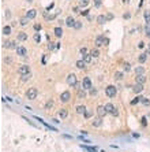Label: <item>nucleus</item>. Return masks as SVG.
Wrapping results in <instances>:
<instances>
[{
  "instance_id": "nucleus-23",
  "label": "nucleus",
  "mask_w": 150,
  "mask_h": 152,
  "mask_svg": "<svg viewBox=\"0 0 150 152\" xmlns=\"http://www.w3.org/2000/svg\"><path fill=\"white\" fill-rule=\"evenodd\" d=\"M145 74V67L143 66H138V67H135V75H142Z\"/></svg>"
},
{
  "instance_id": "nucleus-42",
  "label": "nucleus",
  "mask_w": 150,
  "mask_h": 152,
  "mask_svg": "<svg viewBox=\"0 0 150 152\" xmlns=\"http://www.w3.org/2000/svg\"><path fill=\"white\" fill-rule=\"evenodd\" d=\"M89 93L91 95V96H94V95H97V89L91 88V89H89Z\"/></svg>"
},
{
  "instance_id": "nucleus-16",
  "label": "nucleus",
  "mask_w": 150,
  "mask_h": 152,
  "mask_svg": "<svg viewBox=\"0 0 150 152\" xmlns=\"http://www.w3.org/2000/svg\"><path fill=\"white\" fill-rule=\"evenodd\" d=\"M108 21V18H106V15H102V14H101V15H98L97 17V23L98 25H104V23Z\"/></svg>"
},
{
  "instance_id": "nucleus-47",
  "label": "nucleus",
  "mask_w": 150,
  "mask_h": 152,
  "mask_svg": "<svg viewBox=\"0 0 150 152\" xmlns=\"http://www.w3.org/2000/svg\"><path fill=\"white\" fill-rule=\"evenodd\" d=\"M74 12H76V14H81L82 11H81V8H79V7H74Z\"/></svg>"
},
{
  "instance_id": "nucleus-3",
  "label": "nucleus",
  "mask_w": 150,
  "mask_h": 152,
  "mask_svg": "<svg viewBox=\"0 0 150 152\" xmlns=\"http://www.w3.org/2000/svg\"><path fill=\"white\" fill-rule=\"evenodd\" d=\"M105 110H106V112H108V114H112V115H117V110H116V108H115V106H113V104L112 103H106L105 104Z\"/></svg>"
},
{
  "instance_id": "nucleus-14",
  "label": "nucleus",
  "mask_w": 150,
  "mask_h": 152,
  "mask_svg": "<svg viewBox=\"0 0 150 152\" xmlns=\"http://www.w3.org/2000/svg\"><path fill=\"white\" fill-rule=\"evenodd\" d=\"M97 114H98V117H101V118L105 117L106 114H108V112H106V110H105V106H98L97 107Z\"/></svg>"
},
{
  "instance_id": "nucleus-38",
  "label": "nucleus",
  "mask_w": 150,
  "mask_h": 152,
  "mask_svg": "<svg viewBox=\"0 0 150 152\" xmlns=\"http://www.w3.org/2000/svg\"><path fill=\"white\" fill-rule=\"evenodd\" d=\"M139 102H141V97H135V99H132V100H131V106H134V104H138Z\"/></svg>"
},
{
  "instance_id": "nucleus-56",
  "label": "nucleus",
  "mask_w": 150,
  "mask_h": 152,
  "mask_svg": "<svg viewBox=\"0 0 150 152\" xmlns=\"http://www.w3.org/2000/svg\"><path fill=\"white\" fill-rule=\"evenodd\" d=\"M123 3H124V4H127V3H130V0H123Z\"/></svg>"
},
{
  "instance_id": "nucleus-15",
  "label": "nucleus",
  "mask_w": 150,
  "mask_h": 152,
  "mask_svg": "<svg viewBox=\"0 0 150 152\" xmlns=\"http://www.w3.org/2000/svg\"><path fill=\"white\" fill-rule=\"evenodd\" d=\"M75 66H76V69H79V70H85L86 69V62L83 59H82V60H76Z\"/></svg>"
},
{
  "instance_id": "nucleus-6",
  "label": "nucleus",
  "mask_w": 150,
  "mask_h": 152,
  "mask_svg": "<svg viewBox=\"0 0 150 152\" xmlns=\"http://www.w3.org/2000/svg\"><path fill=\"white\" fill-rule=\"evenodd\" d=\"M3 47H4V48H7V49H17L18 48L15 41H8V40L3 42Z\"/></svg>"
},
{
  "instance_id": "nucleus-27",
  "label": "nucleus",
  "mask_w": 150,
  "mask_h": 152,
  "mask_svg": "<svg viewBox=\"0 0 150 152\" xmlns=\"http://www.w3.org/2000/svg\"><path fill=\"white\" fill-rule=\"evenodd\" d=\"M90 54H91L93 58H98V56H100V51H98V48H94V49L90 51Z\"/></svg>"
},
{
  "instance_id": "nucleus-49",
  "label": "nucleus",
  "mask_w": 150,
  "mask_h": 152,
  "mask_svg": "<svg viewBox=\"0 0 150 152\" xmlns=\"http://www.w3.org/2000/svg\"><path fill=\"white\" fill-rule=\"evenodd\" d=\"M138 48H141V49H142V48H145V42H143V41H141V42H139Z\"/></svg>"
},
{
  "instance_id": "nucleus-58",
  "label": "nucleus",
  "mask_w": 150,
  "mask_h": 152,
  "mask_svg": "<svg viewBox=\"0 0 150 152\" xmlns=\"http://www.w3.org/2000/svg\"><path fill=\"white\" fill-rule=\"evenodd\" d=\"M149 51H150V44H149Z\"/></svg>"
},
{
  "instance_id": "nucleus-46",
  "label": "nucleus",
  "mask_w": 150,
  "mask_h": 152,
  "mask_svg": "<svg viewBox=\"0 0 150 152\" xmlns=\"http://www.w3.org/2000/svg\"><path fill=\"white\" fill-rule=\"evenodd\" d=\"M86 54H88V49H86V48H81V55L85 56Z\"/></svg>"
},
{
  "instance_id": "nucleus-8",
  "label": "nucleus",
  "mask_w": 150,
  "mask_h": 152,
  "mask_svg": "<svg viewBox=\"0 0 150 152\" xmlns=\"http://www.w3.org/2000/svg\"><path fill=\"white\" fill-rule=\"evenodd\" d=\"M104 42H106V40L104 39V34L97 36V39H96V47H97V48H101V47L104 45Z\"/></svg>"
},
{
  "instance_id": "nucleus-43",
  "label": "nucleus",
  "mask_w": 150,
  "mask_h": 152,
  "mask_svg": "<svg viewBox=\"0 0 150 152\" xmlns=\"http://www.w3.org/2000/svg\"><path fill=\"white\" fill-rule=\"evenodd\" d=\"M74 27H75V29H81V27H82V22L76 21V22H75V26H74Z\"/></svg>"
},
{
  "instance_id": "nucleus-52",
  "label": "nucleus",
  "mask_w": 150,
  "mask_h": 152,
  "mask_svg": "<svg viewBox=\"0 0 150 152\" xmlns=\"http://www.w3.org/2000/svg\"><path fill=\"white\" fill-rule=\"evenodd\" d=\"M75 88L79 91V89H81V82H76V84H75Z\"/></svg>"
},
{
  "instance_id": "nucleus-21",
  "label": "nucleus",
  "mask_w": 150,
  "mask_h": 152,
  "mask_svg": "<svg viewBox=\"0 0 150 152\" xmlns=\"http://www.w3.org/2000/svg\"><path fill=\"white\" fill-rule=\"evenodd\" d=\"M59 117L61 119H66V118L68 117V111H67L66 108H61V110H59Z\"/></svg>"
},
{
  "instance_id": "nucleus-9",
  "label": "nucleus",
  "mask_w": 150,
  "mask_h": 152,
  "mask_svg": "<svg viewBox=\"0 0 150 152\" xmlns=\"http://www.w3.org/2000/svg\"><path fill=\"white\" fill-rule=\"evenodd\" d=\"M82 88H83V89H91V88H93V86H91V79H90L89 77H85V78H83Z\"/></svg>"
},
{
  "instance_id": "nucleus-30",
  "label": "nucleus",
  "mask_w": 150,
  "mask_h": 152,
  "mask_svg": "<svg viewBox=\"0 0 150 152\" xmlns=\"http://www.w3.org/2000/svg\"><path fill=\"white\" fill-rule=\"evenodd\" d=\"M115 79H117V81L123 79V73H122V71H116V73H115Z\"/></svg>"
},
{
  "instance_id": "nucleus-1",
  "label": "nucleus",
  "mask_w": 150,
  "mask_h": 152,
  "mask_svg": "<svg viewBox=\"0 0 150 152\" xmlns=\"http://www.w3.org/2000/svg\"><path fill=\"white\" fill-rule=\"evenodd\" d=\"M105 93L108 97H115L116 93H117V89H116V86H113V85H109V86H106Z\"/></svg>"
},
{
  "instance_id": "nucleus-10",
  "label": "nucleus",
  "mask_w": 150,
  "mask_h": 152,
  "mask_svg": "<svg viewBox=\"0 0 150 152\" xmlns=\"http://www.w3.org/2000/svg\"><path fill=\"white\" fill-rule=\"evenodd\" d=\"M19 74L23 75V74H30V67H29L27 64H22L21 67H19Z\"/></svg>"
},
{
  "instance_id": "nucleus-28",
  "label": "nucleus",
  "mask_w": 150,
  "mask_h": 152,
  "mask_svg": "<svg viewBox=\"0 0 150 152\" xmlns=\"http://www.w3.org/2000/svg\"><path fill=\"white\" fill-rule=\"evenodd\" d=\"M75 110H76V112H78V114H85L86 107H85V106H78V107L75 108Z\"/></svg>"
},
{
  "instance_id": "nucleus-55",
  "label": "nucleus",
  "mask_w": 150,
  "mask_h": 152,
  "mask_svg": "<svg viewBox=\"0 0 150 152\" xmlns=\"http://www.w3.org/2000/svg\"><path fill=\"white\" fill-rule=\"evenodd\" d=\"M106 18H108V19H112L113 15H112V14H108V15H106Z\"/></svg>"
},
{
  "instance_id": "nucleus-37",
  "label": "nucleus",
  "mask_w": 150,
  "mask_h": 152,
  "mask_svg": "<svg viewBox=\"0 0 150 152\" xmlns=\"http://www.w3.org/2000/svg\"><path fill=\"white\" fill-rule=\"evenodd\" d=\"M89 2H90V0H79V6L81 7H86L89 4Z\"/></svg>"
},
{
  "instance_id": "nucleus-2",
  "label": "nucleus",
  "mask_w": 150,
  "mask_h": 152,
  "mask_svg": "<svg viewBox=\"0 0 150 152\" xmlns=\"http://www.w3.org/2000/svg\"><path fill=\"white\" fill-rule=\"evenodd\" d=\"M37 89L36 88H30V89H27V92H26V97L29 99V100H34V99L37 97Z\"/></svg>"
},
{
  "instance_id": "nucleus-7",
  "label": "nucleus",
  "mask_w": 150,
  "mask_h": 152,
  "mask_svg": "<svg viewBox=\"0 0 150 152\" xmlns=\"http://www.w3.org/2000/svg\"><path fill=\"white\" fill-rule=\"evenodd\" d=\"M70 100H71V93H70L68 91L63 92V93L60 95V102H63V103H67V102H70Z\"/></svg>"
},
{
  "instance_id": "nucleus-34",
  "label": "nucleus",
  "mask_w": 150,
  "mask_h": 152,
  "mask_svg": "<svg viewBox=\"0 0 150 152\" xmlns=\"http://www.w3.org/2000/svg\"><path fill=\"white\" fill-rule=\"evenodd\" d=\"M30 77H31V74H23V75H21V79L25 82V81H29V79H30Z\"/></svg>"
},
{
  "instance_id": "nucleus-48",
  "label": "nucleus",
  "mask_w": 150,
  "mask_h": 152,
  "mask_svg": "<svg viewBox=\"0 0 150 152\" xmlns=\"http://www.w3.org/2000/svg\"><path fill=\"white\" fill-rule=\"evenodd\" d=\"M142 125H143V126H147V122H146V117H143V118H142Z\"/></svg>"
},
{
  "instance_id": "nucleus-54",
  "label": "nucleus",
  "mask_w": 150,
  "mask_h": 152,
  "mask_svg": "<svg viewBox=\"0 0 150 152\" xmlns=\"http://www.w3.org/2000/svg\"><path fill=\"white\" fill-rule=\"evenodd\" d=\"M79 139H81L82 141H85V142H89V140H86V139H83V137H82V136H79Z\"/></svg>"
},
{
  "instance_id": "nucleus-11",
  "label": "nucleus",
  "mask_w": 150,
  "mask_h": 152,
  "mask_svg": "<svg viewBox=\"0 0 150 152\" xmlns=\"http://www.w3.org/2000/svg\"><path fill=\"white\" fill-rule=\"evenodd\" d=\"M149 55H150V51H149V49H146L142 55H139V58H138L139 63H145V62L147 60V56H149Z\"/></svg>"
},
{
  "instance_id": "nucleus-4",
  "label": "nucleus",
  "mask_w": 150,
  "mask_h": 152,
  "mask_svg": "<svg viewBox=\"0 0 150 152\" xmlns=\"http://www.w3.org/2000/svg\"><path fill=\"white\" fill-rule=\"evenodd\" d=\"M66 81H67V84H68L70 86H75V84L78 82V81H76V75L72 74V73L67 75V79H66Z\"/></svg>"
},
{
  "instance_id": "nucleus-35",
  "label": "nucleus",
  "mask_w": 150,
  "mask_h": 152,
  "mask_svg": "<svg viewBox=\"0 0 150 152\" xmlns=\"http://www.w3.org/2000/svg\"><path fill=\"white\" fill-rule=\"evenodd\" d=\"M85 96H86L85 89H79V91H78V97H79V99H83Z\"/></svg>"
},
{
  "instance_id": "nucleus-18",
  "label": "nucleus",
  "mask_w": 150,
  "mask_h": 152,
  "mask_svg": "<svg viewBox=\"0 0 150 152\" xmlns=\"http://www.w3.org/2000/svg\"><path fill=\"white\" fill-rule=\"evenodd\" d=\"M132 91H134L135 93H141V92L143 91V85H142V84H135L134 88H132Z\"/></svg>"
},
{
  "instance_id": "nucleus-39",
  "label": "nucleus",
  "mask_w": 150,
  "mask_h": 152,
  "mask_svg": "<svg viewBox=\"0 0 150 152\" xmlns=\"http://www.w3.org/2000/svg\"><path fill=\"white\" fill-rule=\"evenodd\" d=\"M123 70L124 71H130V70H131V66H130V63H124L123 64Z\"/></svg>"
},
{
  "instance_id": "nucleus-29",
  "label": "nucleus",
  "mask_w": 150,
  "mask_h": 152,
  "mask_svg": "<svg viewBox=\"0 0 150 152\" xmlns=\"http://www.w3.org/2000/svg\"><path fill=\"white\" fill-rule=\"evenodd\" d=\"M143 17H145V21H146V23H150V11H149V10L145 11Z\"/></svg>"
},
{
  "instance_id": "nucleus-12",
  "label": "nucleus",
  "mask_w": 150,
  "mask_h": 152,
  "mask_svg": "<svg viewBox=\"0 0 150 152\" xmlns=\"http://www.w3.org/2000/svg\"><path fill=\"white\" fill-rule=\"evenodd\" d=\"M101 125H102V118L101 117H97L91 121V126H94V127H100Z\"/></svg>"
},
{
  "instance_id": "nucleus-20",
  "label": "nucleus",
  "mask_w": 150,
  "mask_h": 152,
  "mask_svg": "<svg viewBox=\"0 0 150 152\" xmlns=\"http://www.w3.org/2000/svg\"><path fill=\"white\" fill-rule=\"evenodd\" d=\"M135 81H137V84H145L146 82V77H145V74H142V75H137V78H135Z\"/></svg>"
},
{
  "instance_id": "nucleus-25",
  "label": "nucleus",
  "mask_w": 150,
  "mask_h": 152,
  "mask_svg": "<svg viewBox=\"0 0 150 152\" xmlns=\"http://www.w3.org/2000/svg\"><path fill=\"white\" fill-rule=\"evenodd\" d=\"M81 148L86 149L88 152H98V151H97V148H94V147H89V145H81Z\"/></svg>"
},
{
  "instance_id": "nucleus-19",
  "label": "nucleus",
  "mask_w": 150,
  "mask_h": 152,
  "mask_svg": "<svg viewBox=\"0 0 150 152\" xmlns=\"http://www.w3.org/2000/svg\"><path fill=\"white\" fill-rule=\"evenodd\" d=\"M53 33H55L56 37H61V36H63V29H61V26H56L55 29H53Z\"/></svg>"
},
{
  "instance_id": "nucleus-22",
  "label": "nucleus",
  "mask_w": 150,
  "mask_h": 152,
  "mask_svg": "<svg viewBox=\"0 0 150 152\" xmlns=\"http://www.w3.org/2000/svg\"><path fill=\"white\" fill-rule=\"evenodd\" d=\"M29 21H30V19H29V18L25 15V17H22L21 19H19V25H21V26H27L29 25Z\"/></svg>"
},
{
  "instance_id": "nucleus-53",
  "label": "nucleus",
  "mask_w": 150,
  "mask_h": 152,
  "mask_svg": "<svg viewBox=\"0 0 150 152\" xmlns=\"http://www.w3.org/2000/svg\"><path fill=\"white\" fill-rule=\"evenodd\" d=\"M130 17H131V15H130V14H124V15H123V18H124V19H128Z\"/></svg>"
},
{
  "instance_id": "nucleus-26",
  "label": "nucleus",
  "mask_w": 150,
  "mask_h": 152,
  "mask_svg": "<svg viewBox=\"0 0 150 152\" xmlns=\"http://www.w3.org/2000/svg\"><path fill=\"white\" fill-rule=\"evenodd\" d=\"M83 60L86 62V64L91 63V60H93V56H91V54H86V55L83 56Z\"/></svg>"
},
{
  "instance_id": "nucleus-33",
  "label": "nucleus",
  "mask_w": 150,
  "mask_h": 152,
  "mask_svg": "<svg viewBox=\"0 0 150 152\" xmlns=\"http://www.w3.org/2000/svg\"><path fill=\"white\" fill-rule=\"evenodd\" d=\"M83 115H85V118H86V119H89V118H91V117H93V111H90V110H86Z\"/></svg>"
},
{
  "instance_id": "nucleus-51",
  "label": "nucleus",
  "mask_w": 150,
  "mask_h": 152,
  "mask_svg": "<svg viewBox=\"0 0 150 152\" xmlns=\"http://www.w3.org/2000/svg\"><path fill=\"white\" fill-rule=\"evenodd\" d=\"M53 45H56V44H52V42H49V45H48V48H49V49H53V48H55V47H53Z\"/></svg>"
},
{
  "instance_id": "nucleus-45",
  "label": "nucleus",
  "mask_w": 150,
  "mask_h": 152,
  "mask_svg": "<svg viewBox=\"0 0 150 152\" xmlns=\"http://www.w3.org/2000/svg\"><path fill=\"white\" fill-rule=\"evenodd\" d=\"M52 106H53V102H52V100H49V102H48V103L45 104V108H46V110H48V108H51Z\"/></svg>"
},
{
  "instance_id": "nucleus-13",
  "label": "nucleus",
  "mask_w": 150,
  "mask_h": 152,
  "mask_svg": "<svg viewBox=\"0 0 150 152\" xmlns=\"http://www.w3.org/2000/svg\"><path fill=\"white\" fill-rule=\"evenodd\" d=\"M75 22H76V21L74 19V17L70 15V17H67V19H66V25L68 26V27H74V26H75Z\"/></svg>"
},
{
  "instance_id": "nucleus-40",
  "label": "nucleus",
  "mask_w": 150,
  "mask_h": 152,
  "mask_svg": "<svg viewBox=\"0 0 150 152\" xmlns=\"http://www.w3.org/2000/svg\"><path fill=\"white\" fill-rule=\"evenodd\" d=\"M93 2H94L96 7H101V6H102V0H93Z\"/></svg>"
},
{
  "instance_id": "nucleus-36",
  "label": "nucleus",
  "mask_w": 150,
  "mask_h": 152,
  "mask_svg": "<svg viewBox=\"0 0 150 152\" xmlns=\"http://www.w3.org/2000/svg\"><path fill=\"white\" fill-rule=\"evenodd\" d=\"M145 34L150 37V23H146V26H145Z\"/></svg>"
},
{
  "instance_id": "nucleus-32",
  "label": "nucleus",
  "mask_w": 150,
  "mask_h": 152,
  "mask_svg": "<svg viewBox=\"0 0 150 152\" xmlns=\"http://www.w3.org/2000/svg\"><path fill=\"white\" fill-rule=\"evenodd\" d=\"M141 103L143 104V106H150V100L147 97H141Z\"/></svg>"
},
{
  "instance_id": "nucleus-57",
  "label": "nucleus",
  "mask_w": 150,
  "mask_h": 152,
  "mask_svg": "<svg viewBox=\"0 0 150 152\" xmlns=\"http://www.w3.org/2000/svg\"><path fill=\"white\" fill-rule=\"evenodd\" d=\"M26 2H27V3H31V2H33V0H26Z\"/></svg>"
},
{
  "instance_id": "nucleus-50",
  "label": "nucleus",
  "mask_w": 150,
  "mask_h": 152,
  "mask_svg": "<svg viewBox=\"0 0 150 152\" xmlns=\"http://www.w3.org/2000/svg\"><path fill=\"white\" fill-rule=\"evenodd\" d=\"M81 14H82V15H85V17H86V15H89V10H83Z\"/></svg>"
},
{
  "instance_id": "nucleus-17",
  "label": "nucleus",
  "mask_w": 150,
  "mask_h": 152,
  "mask_svg": "<svg viewBox=\"0 0 150 152\" xmlns=\"http://www.w3.org/2000/svg\"><path fill=\"white\" fill-rule=\"evenodd\" d=\"M26 17L29 18V19H34V18L37 17V11L36 10H29L26 12Z\"/></svg>"
},
{
  "instance_id": "nucleus-31",
  "label": "nucleus",
  "mask_w": 150,
  "mask_h": 152,
  "mask_svg": "<svg viewBox=\"0 0 150 152\" xmlns=\"http://www.w3.org/2000/svg\"><path fill=\"white\" fill-rule=\"evenodd\" d=\"M10 33H11V26H4V27H3V34L8 36Z\"/></svg>"
},
{
  "instance_id": "nucleus-41",
  "label": "nucleus",
  "mask_w": 150,
  "mask_h": 152,
  "mask_svg": "<svg viewBox=\"0 0 150 152\" xmlns=\"http://www.w3.org/2000/svg\"><path fill=\"white\" fill-rule=\"evenodd\" d=\"M34 41L36 42H40L41 41V36L38 34V33H36V34H34Z\"/></svg>"
},
{
  "instance_id": "nucleus-44",
  "label": "nucleus",
  "mask_w": 150,
  "mask_h": 152,
  "mask_svg": "<svg viewBox=\"0 0 150 152\" xmlns=\"http://www.w3.org/2000/svg\"><path fill=\"white\" fill-rule=\"evenodd\" d=\"M34 30H36L37 33L41 30V25H40V23H36V25H34Z\"/></svg>"
},
{
  "instance_id": "nucleus-24",
  "label": "nucleus",
  "mask_w": 150,
  "mask_h": 152,
  "mask_svg": "<svg viewBox=\"0 0 150 152\" xmlns=\"http://www.w3.org/2000/svg\"><path fill=\"white\" fill-rule=\"evenodd\" d=\"M18 40L19 41H26L27 40V33H25V32L18 33Z\"/></svg>"
},
{
  "instance_id": "nucleus-5",
  "label": "nucleus",
  "mask_w": 150,
  "mask_h": 152,
  "mask_svg": "<svg viewBox=\"0 0 150 152\" xmlns=\"http://www.w3.org/2000/svg\"><path fill=\"white\" fill-rule=\"evenodd\" d=\"M17 55H18V56H22V58H26V56H27V49H26L23 45H18V48H17Z\"/></svg>"
}]
</instances>
